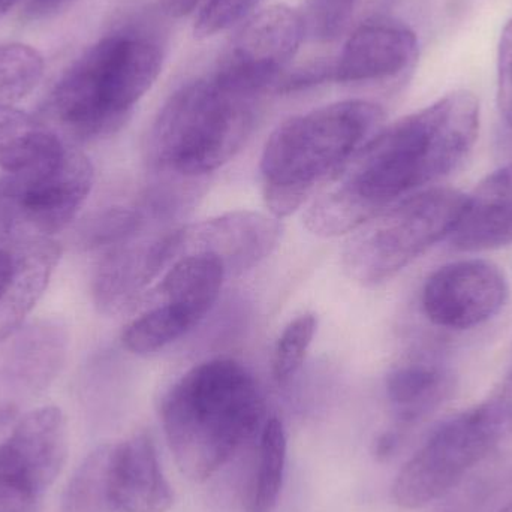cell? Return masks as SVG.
<instances>
[{"instance_id": "cell-28", "label": "cell", "mask_w": 512, "mask_h": 512, "mask_svg": "<svg viewBox=\"0 0 512 512\" xmlns=\"http://www.w3.org/2000/svg\"><path fill=\"white\" fill-rule=\"evenodd\" d=\"M315 331L316 318L312 313L298 316L283 328L273 357V375L279 384L291 381L303 366Z\"/></svg>"}, {"instance_id": "cell-22", "label": "cell", "mask_w": 512, "mask_h": 512, "mask_svg": "<svg viewBox=\"0 0 512 512\" xmlns=\"http://www.w3.org/2000/svg\"><path fill=\"white\" fill-rule=\"evenodd\" d=\"M286 433L282 421L271 417L259 432L256 471L246 512H274L282 492L286 466Z\"/></svg>"}, {"instance_id": "cell-14", "label": "cell", "mask_w": 512, "mask_h": 512, "mask_svg": "<svg viewBox=\"0 0 512 512\" xmlns=\"http://www.w3.org/2000/svg\"><path fill=\"white\" fill-rule=\"evenodd\" d=\"M418 39L399 21L373 20L361 24L331 63V81L363 83L396 77L414 65Z\"/></svg>"}, {"instance_id": "cell-31", "label": "cell", "mask_w": 512, "mask_h": 512, "mask_svg": "<svg viewBox=\"0 0 512 512\" xmlns=\"http://www.w3.org/2000/svg\"><path fill=\"white\" fill-rule=\"evenodd\" d=\"M498 105L512 129V18L502 30L498 48Z\"/></svg>"}, {"instance_id": "cell-5", "label": "cell", "mask_w": 512, "mask_h": 512, "mask_svg": "<svg viewBox=\"0 0 512 512\" xmlns=\"http://www.w3.org/2000/svg\"><path fill=\"white\" fill-rule=\"evenodd\" d=\"M255 102L225 89L213 75L180 87L150 129V164L183 177L204 176L224 167L251 135Z\"/></svg>"}, {"instance_id": "cell-11", "label": "cell", "mask_w": 512, "mask_h": 512, "mask_svg": "<svg viewBox=\"0 0 512 512\" xmlns=\"http://www.w3.org/2000/svg\"><path fill=\"white\" fill-rule=\"evenodd\" d=\"M504 273L483 259H463L439 267L423 289V310L445 330H471L495 318L507 303Z\"/></svg>"}, {"instance_id": "cell-21", "label": "cell", "mask_w": 512, "mask_h": 512, "mask_svg": "<svg viewBox=\"0 0 512 512\" xmlns=\"http://www.w3.org/2000/svg\"><path fill=\"white\" fill-rule=\"evenodd\" d=\"M483 405L493 427L492 450L466 481L490 498L512 484V372Z\"/></svg>"}, {"instance_id": "cell-27", "label": "cell", "mask_w": 512, "mask_h": 512, "mask_svg": "<svg viewBox=\"0 0 512 512\" xmlns=\"http://www.w3.org/2000/svg\"><path fill=\"white\" fill-rule=\"evenodd\" d=\"M147 212L128 207H108L93 213L78 230V243L84 249L111 248L137 236L146 225Z\"/></svg>"}, {"instance_id": "cell-9", "label": "cell", "mask_w": 512, "mask_h": 512, "mask_svg": "<svg viewBox=\"0 0 512 512\" xmlns=\"http://www.w3.org/2000/svg\"><path fill=\"white\" fill-rule=\"evenodd\" d=\"M304 36L300 12L286 5L262 9L237 33L213 77L230 92L258 99L279 81Z\"/></svg>"}, {"instance_id": "cell-8", "label": "cell", "mask_w": 512, "mask_h": 512, "mask_svg": "<svg viewBox=\"0 0 512 512\" xmlns=\"http://www.w3.org/2000/svg\"><path fill=\"white\" fill-rule=\"evenodd\" d=\"M68 451V424L56 406L33 409L15 420L0 439V508H32L62 474Z\"/></svg>"}, {"instance_id": "cell-7", "label": "cell", "mask_w": 512, "mask_h": 512, "mask_svg": "<svg viewBox=\"0 0 512 512\" xmlns=\"http://www.w3.org/2000/svg\"><path fill=\"white\" fill-rule=\"evenodd\" d=\"M492 445L493 427L483 403L448 418L400 469L393 501L418 510L451 495L483 465Z\"/></svg>"}, {"instance_id": "cell-10", "label": "cell", "mask_w": 512, "mask_h": 512, "mask_svg": "<svg viewBox=\"0 0 512 512\" xmlns=\"http://www.w3.org/2000/svg\"><path fill=\"white\" fill-rule=\"evenodd\" d=\"M68 345L65 324L53 318L30 322L0 340V429L53 384Z\"/></svg>"}, {"instance_id": "cell-37", "label": "cell", "mask_w": 512, "mask_h": 512, "mask_svg": "<svg viewBox=\"0 0 512 512\" xmlns=\"http://www.w3.org/2000/svg\"><path fill=\"white\" fill-rule=\"evenodd\" d=\"M498 512H512V501L508 502V504L502 507Z\"/></svg>"}, {"instance_id": "cell-13", "label": "cell", "mask_w": 512, "mask_h": 512, "mask_svg": "<svg viewBox=\"0 0 512 512\" xmlns=\"http://www.w3.org/2000/svg\"><path fill=\"white\" fill-rule=\"evenodd\" d=\"M140 234L104 249L96 264L92 297L104 315L128 309L171 262V231L156 239H140Z\"/></svg>"}, {"instance_id": "cell-24", "label": "cell", "mask_w": 512, "mask_h": 512, "mask_svg": "<svg viewBox=\"0 0 512 512\" xmlns=\"http://www.w3.org/2000/svg\"><path fill=\"white\" fill-rule=\"evenodd\" d=\"M30 200L26 180L11 174L0 177V245L9 248L15 243L45 237Z\"/></svg>"}, {"instance_id": "cell-23", "label": "cell", "mask_w": 512, "mask_h": 512, "mask_svg": "<svg viewBox=\"0 0 512 512\" xmlns=\"http://www.w3.org/2000/svg\"><path fill=\"white\" fill-rule=\"evenodd\" d=\"M198 324L200 321L188 310L174 304L161 303L125 328L122 334L123 346L132 354H153L185 336Z\"/></svg>"}, {"instance_id": "cell-36", "label": "cell", "mask_w": 512, "mask_h": 512, "mask_svg": "<svg viewBox=\"0 0 512 512\" xmlns=\"http://www.w3.org/2000/svg\"><path fill=\"white\" fill-rule=\"evenodd\" d=\"M18 2H21V0H0V17H2L3 14H6L9 9L14 8Z\"/></svg>"}, {"instance_id": "cell-18", "label": "cell", "mask_w": 512, "mask_h": 512, "mask_svg": "<svg viewBox=\"0 0 512 512\" xmlns=\"http://www.w3.org/2000/svg\"><path fill=\"white\" fill-rule=\"evenodd\" d=\"M8 249L14 259V273L0 297V340L23 327L60 259V246L50 237L15 243Z\"/></svg>"}, {"instance_id": "cell-16", "label": "cell", "mask_w": 512, "mask_h": 512, "mask_svg": "<svg viewBox=\"0 0 512 512\" xmlns=\"http://www.w3.org/2000/svg\"><path fill=\"white\" fill-rule=\"evenodd\" d=\"M457 251L483 252L512 243V161L486 177L465 197L448 237Z\"/></svg>"}, {"instance_id": "cell-29", "label": "cell", "mask_w": 512, "mask_h": 512, "mask_svg": "<svg viewBox=\"0 0 512 512\" xmlns=\"http://www.w3.org/2000/svg\"><path fill=\"white\" fill-rule=\"evenodd\" d=\"M360 0H307L301 12L304 35L312 41L331 42L343 35Z\"/></svg>"}, {"instance_id": "cell-30", "label": "cell", "mask_w": 512, "mask_h": 512, "mask_svg": "<svg viewBox=\"0 0 512 512\" xmlns=\"http://www.w3.org/2000/svg\"><path fill=\"white\" fill-rule=\"evenodd\" d=\"M261 0H206L195 18L197 38H210L249 17Z\"/></svg>"}, {"instance_id": "cell-17", "label": "cell", "mask_w": 512, "mask_h": 512, "mask_svg": "<svg viewBox=\"0 0 512 512\" xmlns=\"http://www.w3.org/2000/svg\"><path fill=\"white\" fill-rule=\"evenodd\" d=\"M71 147L41 120L0 104V168L11 176L35 177L62 164Z\"/></svg>"}, {"instance_id": "cell-34", "label": "cell", "mask_w": 512, "mask_h": 512, "mask_svg": "<svg viewBox=\"0 0 512 512\" xmlns=\"http://www.w3.org/2000/svg\"><path fill=\"white\" fill-rule=\"evenodd\" d=\"M206 0H159V8L171 18H182L194 12Z\"/></svg>"}, {"instance_id": "cell-3", "label": "cell", "mask_w": 512, "mask_h": 512, "mask_svg": "<svg viewBox=\"0 0 512 512\" xmlns=\"http://www.w3.org/2000/svg\"><path fill=\"white\" fill-rule=\"evenodd\" d=\"M164 65V48L152 30L117 27L78 57L57 81L45 114L77 140L122 128Z\"/></svg>"}, {"instance_id": "cell-1", "label": "cell", "mask_w": 512, "mask_h": 512, "mask_svg": "<svg viewBox=\"0 0 512 512\" xmlns=\"http://www.w3.org/2000/svg\"><path fill=\"white\" fill-rule=\"evenodd\" d=\"M480 102L468 90L448 93L370 138L303 216L318 237L345 236L382 210L456 171L474 149Z\"/></svg>"}, {"instance_id": "cell-35", "label": "cell", "mask_w": 512, "mask_h": 512, "mask_svg": "<svg viewBox=\"0 0 512 512\" xmlns=\"http://www.w3.org/2000/svg\"><path fill=\"white\" fill-rule=\"evenodd\" d=\"M14 273V259L8 248H0V297Z\"/></svg>"}, {"instance_id": "cell-12", "label": "cell", "mask_w": 512, "mask_h": 512, "mask_svg": "<svg viewBox=\"0 0 512 512\" xmlns=\"http://www.w3.org/2000/svg\"><path fill=\"white\" fill-rule=\"evenodd\" d=\"M279 219L236 210L174 231V261L207 254L222 262L227 276H239L264 261L279 243Z\"/></svg>"}, {"instance_id": "cell-4", "label": "cell", "mask_w": 512, "mask_h": 512, "mask_svg": "<svg viewBox=\"0 0 512 512\" xmlns=\"http://www.w3.org/2000/svg\"><path fill=\"white\" fill-rule=\"evenodd\" d=\"M378 104L349 99L285 120L274 129L261 156L262 191L273 218L297 212L322 183L381 131Z\"/></svg>"}, {"instance_id": "cell-20", "label": "cell", "mask_w": 512, "mask_h": 512, "mask_svg": "<svg viewBox=\"0 0 512 512\" xmlns=\"http://www.w3.org/2000/svg\"><path fill=\"white\" fill-rule=\"evenodd\" d=\"M225 277L227 271L215 256H180L165 274L158 292L164 298V303L188 310L201 322L218 300Z\"/></svg>"}, {"instance_id": "cell-25", "label": "cell", "mask_w": 512, "mask_h": 512, "mask_svg": "<svg viewBox=\"0 0 512 512\" xmlns=\"http://www.w3.org/2000/svg\"><path fill=\"white\" fill-rule=\"evenodd\" d=\"M110 445L96 448L75 471L63 495L62 512H114L108 499Z\"/></svg>"}, {"instance_id": "cell-6", "label": "cell", "mask_w": 512, "mask_h": 512, "mask_svg": "<svg viewBox=\"0 0 512 512\" xmlns=\"http://www.w3.org/2000/svg\"><path fill=\"white\" fill-rule=\"evenodd\" d=\"M465 204L454 189H423L382 210L346 243L342 264L361 285L387 282L453 233Z\"/></svg>"}, {"instance_id": "cell-32", "label": "cell", "mask_w": 512, "mask_h": 512, "mask_svg": "<svg viewBox=\"0 0 512 512\" xmlns=\"http://www.w3.org/2000/svg\"><path fill=\"white\" fill-rule=\"evenodd\" d=\"M74 0H26L23 18L27 21L45 20L68 9Z\"/></svg>"}, {"instance_id": "cell-15", "label": "cell", "mask_w": 512, "mask_h": 512, "mask_svg": "<svg viewBox=\"0 0 512 512\" xmlns=\"http://www.w3.org/2000/svg\"><path fill=\"white\" fill-rule=\"evenodd\" d=\"M107 489L114 512H167L173 507V490L150 435L137 433L110 445Z\"/></svg>"}, {"instance_id": "cell-33", "label": "cell", "mask_w": 512, "mask_h": 512, "mask_svg": "<svg viewBox=\"0 0 512 512\" xmlns=\"http://www.w3.org/2000/svg\"><path fill=\"white\" fill-rule=\"evenodd\" d=\"M403 432L399 429L387 430L375 441L373 454L378 460H387L399 450L402 444Z\"/></svg>"}, {"instance_id": "cell-26", "label": "cell", "mask_w": 512, "mask_h": 512, "mask_svg": "<svg viewBox=\"0 0 512 512\" xmlns=\"http://www.w3.org/2000/svg\"><path fill=\"white\" fill-rule=\"evenodd\" d=\"M42 54L30 45L0 44V104L12 105L29 95L44 75Z\"/></svg>"}, {"instance_id": "cell-2", "label": "cell", "mask_w": 512, "mask_h": 512, "mask_svg": "<svg viewBox=\"0 0 512 512\" xmlns=\"http://www.w3.org/2000/svg\"><path fill=\"white\" fill-rule=\"evenodd\" d=\"M161 420L177 466L197 483L215 475L267 421L254 375L230 358L186 372L165 394Z\"/></svg>"}, {"instance_id": "cell-19", "label": "cell", "mask_w": 512, "mask_h": 512, "mask_svg": "<svg viewBox=\"0 0 512 512\" xmlns=\"http://www.w3.org/2000/svg\"><path fill=\"white\" fill-rule=\"evenodd\" d=\"M387 397L402 426H412L438 409L454 391V376L432 361H414L391 370Z\"/></svg>"}]
</instances>
